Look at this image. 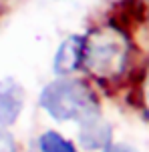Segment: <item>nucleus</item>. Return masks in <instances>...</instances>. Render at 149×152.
Returning a JSON list of instances; mask_svg holds the SVG:
<instances>
[{
    "instance_id": "nucleus-1",
    "label": "nucleus",
    "mask_w": 149,
    "mask_h": 152,
    "mask_svg": "<svg viewBox=\"0 0 149 152\" xmlns=\"http://www.w3.org/2000/svg\"><path fill=\"white\" fill-rule=\"evenodd\" d=\"M129 58L131 42L119 26H99L83 36L81 68H85L93 78L101 82H111L123 76L129 66Z\"/></svg>"
},
{
    "instance_id": "nucleus-2",
    "label": "nucleus",
    "mask_w": 149,
    "mask_h": 152,
    "mask_svg": "<svg viewBox=\"0 0 149 152\" xmlns=\"http://www.w3.org/2000/svg\"><path fill=\"white\" fill-rule=\"evenodd\" d=\"M39 104L59 122H85L101 116V102L91 84L83 78L63 76L55 78L40 90Z\"/></svg>"
},
{
    "instance_id": "nucleus-3",
    "label": "nucleus",
    "mask_w": 149,
    "mask_h": 152,
    "mask_svg": "<svg viewBox=\"0 0 149 152\" xmlns=\"http://www.w3.org/2000/svg\"><path fill=\"white\" fill-rule=\"evenodd\" d=\"M24 88L20 82H16L14 78H2L0 80V126L8 128L12 126L24 108Z\"/></svg>"
},
{
    "instance_id": "nucleus-4",
    "label": "nucleus",
    "mask_w": 149,
    "mask_h": 152,
    "mask_svg": "<svg viewBox=\"0 0 149 152\" xmlns=\"http://www.w3.org/2000/svg\"><path fill=\"white\" fill-rule=\"evenodd\" d=\"M83 64V36L71 34L61 42V46L55 52V60H53V72L56 78L63 76H73Z\"/></svg>"
},
{
    "instance_id": "nucleus-5",
    "label": "nucleus",
    "mask_w": 149,
    "mask_h": 152,
    "mask_svg": "<svg viewBox=\"0 0 149 152\" xmlns=\"http://www.w3.org/2000/svg\"><path fill=\"white\" fill-rule=\"evenodd\" d=\"M113 142V128L101 116H95L79 124V144L89 152H101Z\"/></svg>"
},
{
    "instance_id": "nucleus-6",
    "label": "nucleus",
    "mask_w": 149,
    "mask_h": 152,
    "mask_svg": "<svg viewBox=\"0 0 149 152\" xmlns=\"http://www.w3.org/2000/svg\"><path fill=\"white\" fill-rule=\"evenodd\" d=\"M30 152H79L77 146L71 140L56 132V130H44L40 136H36L30 144Z\"/></svg>"
},
{
    "instance_id": "nucleus-7",
    "label": "nucleus",
    "mask_w": 149,
    "mask_h": 152,
    "mask_svg": "<svg viewBox=\"0 0 149 152\" xmlns=\"http://www.w3.org/2000/svg\"><path fill=\"white\" fill-rule=\"evenodd\" d=\"M0 152H18V144H16L14 136L2 126H0Z\"/></svg>"
},
{
    "instance_id": "nucleus-8",
    "label": "nucleus",
    "mask_w": 149,
    "mask_h": 152,
    "mask_svg": "<svg viewBox=\"0 0 149 152\" xmlns=\"http://www.w3.org/2000/svg\"><path fill=\"white\" fill-rule=\"evenodd\" d=\"M101 152H139L135 146L127 144V142H111L107 148H103Z\"/></svg>"
},
{
    "instance_id": "nucleus-9",
    "label": "nucleus",
    "mask_w": 149,
    "mask_h": 152,
    "mask_svg": "<svg viewBox=\"0 0 149 152\" xmlns=\"http://www.w3.org/2000/svg\"><path fill=\"white\" fill-rule=\"evenodd\" d=\"M141 100H143V106L145 110L149 112V66L143 74V80H141Z\"/></svg>"
},
{
    "instance_id": "nucleus-10",
    "label": "nucleus",
    "mask_w": 149,
    "mask_h": 152,
    "mask_svg": "<svg viewBox=\"0 0 149 152\" xmlns=\"http://www.w3.org/2000/svg\"><path fill=\"white\" fill-rule=\"evenodd\" d=\"M137 4H139V10L149 14V0H137Z\"/></svg>"
}]
</instances>
